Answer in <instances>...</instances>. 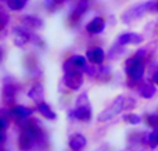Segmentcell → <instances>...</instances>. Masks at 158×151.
<instances>
[{
  "label": "cell",
  "instance_id": "cell-13",
  "mask_svg": "<svg viewBox=\"0 0 158 151\" xmlns=\"http://www.w3.org/2000/svg\"><path fill=\"white\" fill-rule=\"evenodd\" d=\"M137 93H139V96L143 97V99H151V97L156 96L157 89L153 83L142 82L140 85H137Z\"/></svg>",
  "mask_w": 158,
  "mask_h": 151
},
{
  "label": "cell",
  "instance_id": "cell-25",
  "mask_svg": "<svg viewBox=\"0 0 158 151\" xmlns=\"http://www.w3.org/2000/svg\"><path fill=\"white\" fill-rule=\"evenodd\" d=\"M146 121H147L148 126H153V128H157V126H158V115H157V114H151V115H147Z\"/></svg>",
  "mask_w": 158,
  "mask_h": 151
},
{
  "label": "cell",
  "instance_id": "cell-16",
  "mask_svg": "<svg viewBox=\"0 0 158 151\" xmlns=\"http://www.w3.org/2000/svg\"><path fill=\"white\" fill-rule=\"evenodd\" d=\"M21 21L25 27L31 28V29H40L43 27V21L36 15H25V17H22Z\"/></svg>",
  "mask_w": 158,
  "mask_h": 151
},
{
  "label": "cell",
  "instance_id": "cell-3",
  "mask_svg": "<svg viewBox=\"0 0 158 151\" xmlns=\"http://www.w3.org/2000/svg\"><path fill=\"white\" fill-rule=\"evenodd\" d=\"M144 50H139L133 57L128 58L125 63V71L132 80H140L144 75Z\"/></svg>",
  "mask_w": 158,
  "mask_h": 151
},
{
  "label": "cell",
  "instance_id": "cell-20",
  "mask_svg": "<svg viewBox=\"0 0 158 151\" xmlns=\"http://www.w3.org/2000/svg\"><path fill=\"white\" fill-rule=\"evenodd\" d=\"M147 143H148V146H150L151 149H156V147H158V126L154 128V130L150 133V135H148Z\"/></svg>",
  "mask_w": 158,
  "mask_h": 151
},
{
  "label": "cell",
  "instance_id": "cell-5",
  "mask_svg": "<svg viewBox=\"0 0 158 151\" xmlns=\"http://www.w3.org/2000/svg\"><path fill=\"white\" fill-rule=\"evenodd\" d=\"M63 82L71 90H79L82 88V85H83V75H82L81 71L65 72Z\"/></svg>",
  "mask_w": 158,
  "mask_h": 151
},
{
  "label": "cell",
  "instance_id": "cell-9",
  "mask_svg": "<svg viewBox=\"0 0 158 151\" xmlns=\"http://www.w3.org/2000/svg\"><path fill=\"white\" fill-rule=\"evenodd\" d=\"M69 116L75 118L81 122H87L92 119V110L90 105H85V107H77L75 110L69 111Z\"/></svg>",
  "mask_w": 158,
  "mask_h": 151
},
{
  "label": "cell",
  "instance_id": "cell-7",
  "mask_svg": "<svg viewBox=\"0 0 158 151\" xmlns=\"http://www.w3.org/2000/svg\"><path fill=\"white\" fill-rule=\"evenodd\" d=\"M8 114H10V118L13 119L14 122L21 124V122H24L25 119H28L31 115H32L33 110H32V108L24 107V105H15L14 108H11Z\"/></svg>",
  "mask_w": 158,
  "mask_h": 151
},
{
  "label": "cell",
  "instance_id": "cell-6",
  "mask_svg": "<svg viewBox=\"0 0 158 151\" xmlns=\"http://www.w3.org/2000/svg\"><path fill=\"white\" fill-rule=\"evenodd\" d=\"M87 65V58L83 55H72L71 58L64 63L63 69L64 72H71V71H82L85 67Z\"/></svg>",
  "mask_w": 158,
  "mask_h": 151
},
{
  "label": "cell",
  "instance_id": "cell-17",
  "mask_svg": "<svg viewBox=\"0 0 158 151\" xmlns=\"http://www.w3.org/2000/svg\"><path fill=\"white\" fill-rule=\"evenodd\" d=\"M15 92H17V88L14 85H11V83H4V86H3V101L13 103Z\"/></svg>",
  "mask_w": 158,
  "mask_h": 151
},
{
  "label": "cell",
  "instance_id": "cell-12",
  "mask_svg": "<svg viewBox=\"0 0 158 151\" xmlns=\"http://www.w3.org/2000/svg\"><path fill=\"white\" fill-rule=\"evenodd\" d=\"M86 58H87V61H89V63L101 65V64H103V61H104V58H106V53H104V50L100 49V47H93V49L87 50Z\"/></svg>",
  "mask_w": 158,
  "mask_h": 151
},
{
  "label": "cell",
  "instance_id": "cell-27",
  "mask_svg": "<svg viewBox=\"0 0 158 151\" xmlns=\"http://www.w3.org/2000/svg\"><path fill=\"white\" fill-rule=\"evenodd\" d=\"M2 18H3V22H2V27L4 28L6 25H7V14L4 13V11H2Z\"/></svg>",
  "mask_w": 158,
  "mask_h": 151
},
{
  "label": "cell",
  "instance_id": "cell-28",
  "mask_svg": "<svg viewBox=\"0 0 158 151\" xmlns=\"http://www.w3.org/2000/svg\"><path fill=\"white\" fill-rule=\"evenodd\" d=\"M153 82H154V83H156V85L158 86V71H157L156 74L153 75Z\"/></svg>",
  "mask_w": 158,
  "mask_h": 151
},
{
  "label": "cell",
  "instance_id": "cell-22",
  "mask_svg": "<svg viewBox=\"0 0 158 151\" xmlns=\"http://www.w3.org/2000/svg\"><path fill=\"white\" fill-rule=\"evenodd\" d=\"M123 119H125V122H128L131 125H139L142 122V118L137 114H128V115L123 116Z\"/></svg>",
  "mask_w": 158,
  "mask_h": 151
},
{
  "label": "cell",
  "instance_id": "cell-24",
  "mask_svg": "<svg viewBox=\"0 0 158 151\" xmlns=\"http://www.w3.org/2000/svg\"><path fill=\"white\" fill-rule=\"evenodd\" d=\"M89 97L86 93H82L81 96L77 99V107H85V105H89Z\"/></svg>",
  "mask_w": 158,
  "mask_h": 151
},
{
  "label": "cell",
  "instance_id": "cell-10",
  "mask_svg": "<svg viewBox=\"0 0 158 151\" xmlns=\"http://www.w3.org/2000/svg\"><path fill=\"white\" fill-rule=\"evenodd\" d=\"M13 40H14L15 46L22 47L24 44H27L28 42L31 40V35L24 28H15V29L13 31Z\"/></svg>",
  "mask_w": 158,
  "mask_h": 151
},
{
  "label": "cell",
  "instance_id": "cell-31",
  "mask_svg": "<svg viewBox=\"0 0 158 151\" xmlns=\"http://www.w3.org/2000/svg\"><path fill=\"white\" fill-rule=\"evenodd\" d=\"M3 151H4V150H3Z\"/></svg>",
  "mask_w": 158,
  "mask_h": 151
},
{
  "label": "cell",
  "instance_id": "cell-21",
  "mask_svg": "<svg viewBox=\"0 0 158 151\" xmlns=\"http://www.w3.org/2000/svg\"><path fill=\"white\" fill-rule=\"evenodd\" d=\"M123 53V49H122V44H119V43H117L114 47H112L111 50H110V53H108V55H110V58L111 60H115V58H118L121 54Z\"/></svg>",
  "mask_w": 158,
  "mask_h": 151
},
{
  "label": "cell",
  "instance_id": "cell-23",
  "mask_svg": "<svg viewBox=\"0 0 158 151\" xmlns=\"http://www.w3.org/2000/svg\"><path fill=\"white\" fill-rule=\"evenodd\" d=\"M108 76H110V68L108 67H100V69L97 71V78L98 79L106 80V79H108Z\"/></svg>",
  "mask_w": 158,
  "mask_h": 151
},
{
  "label": "cell",
  "instance_id": "cell-29",
  "mask_svg": "<svg viewBox=\"0 0 158 151\" xmlns=\"http://www.w3.org/2000/svg\"><path fill=\"white\" fill-rule=\"evenodd\" d=\"M57 3H63V2H65V0H56Z\"/></svg>",
  "mask_w": 158,
  "mask_h": 151
},
{
  "label": "cell",
  "instance_id": "cell-26",
  "mask_svg": "<svg viewBox=\"0 0 158 151\" xmlns=\"http://www.w3.org/2000/svg\"><path fill=\"white\" fill-rule=\"evenodd\" d=\"M83 71L86 72L89 76H97V71H98V69H96L94 67H92V65H86Z\"/></svg>",
  "mask_w": 158,
  "mask_h": 151
},
{
  "label": "cell",
  "instance_id": "cell-18",
  "mask_svg": "<svg viewBox=\"0 0 158 151\" xmlns=\"http://www.w3.org/2000/svg\"><path fill=\"white\" fill-rule=\"evenodd\" d=\"M38 111L44 116V118L50 119V121H54V119H57V115L53 112V110L49 107V104H46L44 101L38 103Z\"/></svg>",
  "mask_w": 158,
  "mask_h": 151
},
{
  "label": "cell",
  "instance_id": "cell-19",
  "mask_svg": "<svg viewBox=\"0 0 158 151\" xmlns=\"http://www.w3.org/2000/svg\"><path fill=\"white\" fill-rule=\"evenodd\" d=\"M28 0H7V7L11 11H19L27 6Z\"/></svg>",
  "mask_w": 158,
  "mask_h": 151
},
{
  "label": "cell",
  "instance_id": "cell-2",
  "mask_svg": "<svg viewBox=\"0 0 158 151\" xmlns=\"http://www.w3.org/2000/svg\"><path fill=\"white\" fill-rule=\"evenodd\" d=\"M158 10V2L156 0H148L146 3H140L133 7H129L121 17V21L123 24H132L133 21L140 19L146 13H154Z\"/></svg>",
  "mask_w": 158,
  "mask_h": 151
},
{
  "label": "cell",
  "instance_id": "cell-15",
  "mask_svg": "<svg viewBox=\"0 0 158 151\" xmlns=\"http://www.w3.org/2000/svg\"><path fill=\"white\" fill-rule=\"evenodd\" d=\"M28 97H29L31 100H33L35 103H42L44 99V89L42 85H33L32 88L29 89V92H28Z\"/></svg>",
  "mask_w": 158,
  "mask_h": 151
},
{
  "label": "cell",
  "instance_id": "cell-30",
  "mask_svg": "<svg viewBox=\"0 0 158 151\" xmlns=\"http://www.w3.org/2000/svg\"><path fill=\"white\" fill-rule=\"evenodd\" d=\"M82 2H86V0H82Z\"/></svg>",
  "mask_w": 158,
  "mask_h": 151
},
{
  "label": "cell",
  "instance_id": "cell-11",
  "mask_svg": "<svg viewBox=\"0 0 158 151\" xmlns=\"http://www.w3.org/2000/svg\"><path fill=\"white\" fill-rule=\"evenodd\" d=\"M106 29V21L103 17H94L89 24L86 25V31L92 35H98Z\"/></svg>",
  "mask_w": 158,
  "mask_h": 151
},
{
  "label": "cell",
  "instance_id": "cell-8",
  "mask_svg": "<svg viewBox=\"0 0 158 151\" xmlns=\"http://www.w3.org/2000/svg\"><path fill=\"white\" fill-rule=\"evenodd\" d=\"M143 40H144V38H143V35H140V33H137V32H125V33H122V35L118 36L117 43L122 44V46H125V44H140Z\"/></svg>",
  "mask_w": 158,
  "mask_h": 151
},
{
  "label": "cell",
  "instance_id": "cell-4",
  "mask_svg": "<svg viewBox=\"0 0 158 151\" xmlns=\"http://www.w3.org/2000/svg\"><path fill=\"white\" fill-rule=\"evenodd\" d=\"M122 110H125V97L118 96L108 108H106L103 112H100V115L97 116V121L98 122H107L111 118L117 116Z\"/></svg>",
  "mask_w": 158,
  "mask_h": 151
},
{
  "label": "cell",
  "instance_id": "cell-14",
  "mask_svg": "<svg viewBox=\"0 0 158 151\" xmlns=\"http://www.w3.org/2000/svg\"><path fill=\"white\" fill-rule=\"evenodd\" d=\"M86 137L82 133H75L72 137L69 139V149L72 151H81L86 147Z\"/></svg>",
  "mask_w": 158,
  "mask_h": 151
},
{
  "label": "cell",
  "instance_id": "cell-1",
  "mask_svg": "<svg viewBox=\"0 0 158 151\" xmlns=\"http://www.w3.org/2000/svg\"><path fill=\"white\" fill-rule=\"evenodd\" d=\"M44 136L43 130L40 128L39 121H27L24 122V130L19 135L18 147L21 151H33L35 149L44 146Z\"/></svg>",
  "mask_w": 158,
  "mask_h": 151
}]
</instances>
